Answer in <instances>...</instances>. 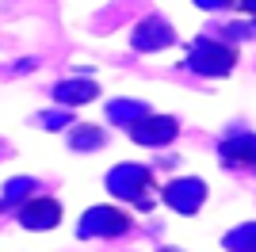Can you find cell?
Returning <instances> with one entry per match:
<instances>
[{
    "label": "cell",
    "instance_id": "5",
    "mask_svg": "<svg viewBox=\"0 0 256 252\" xmlns=\"http://www.w3.org/2000/svg\"><path fill=\"white\" fill-rule=\"evenodd\" d=\"M248 8H256V0H248Z\"/></svg>",
    "mask_w": 256,
    "mask_h": 252
},
{
    "label": "cell",
    "instance_id": "1",
    "mask_svg": "<svg viewBox=\"0 0 256 252\" xmlns=\"http://www.w3.org/2000/svg\"><path fill=\"white\" fill-rule=\"evenodd\" d=\"M192 65H195V69H203V73H226V69L234 65V50L214 46V42H195Z\"/></svg>",
    "mask_w": 256,
    "mask_h": 252
},
{
    "label": "cell",
    "instance_id": "4",
    "mask_svg": "<svg viewBox=\"0 0 256 252\" xmlns=\"http://www.w3.org/2000/svg\"><path fill=\"white\" fill-rule=\"evenodd\" d=\"M58 96L62 100H88V96H96V88L92 84H65V88H58Z\"/></svg>",
    "mask_w": 256,
    "mask_h": 252
},
{
    "label": "cell",
    "instance_id": "2",
    "mask_svg": "<svg viewBox=\"0 0 256 252\" xmlns=\"http://www.w3.org/2000/svg\"><path fill=\"white\" fill-rule=\"evenodd\" d=\"M58 218H62V210H58L54 199H34V202L23 206V226H34V230H46V226H54Z\"/></svg>",
    "mask_w": 256,
    "mask_h": 252
},
{
    "label": "cell",
    "instance_id": "3",
    "mask_svg": "<svg viewBox=\"0 0 256 252\" xmlns=\"http://www.w3.org/2000/svg\"><path fill=\"white\" fill-rule=\"evenodd\" d=\"M172 134H176V126H172V122L153 126V118H146L142 126H134V138H138V142H164V138H172Z\"/></svg>",
    "mask_w": 256,
    "mask_h": 252
}]
</instances>
